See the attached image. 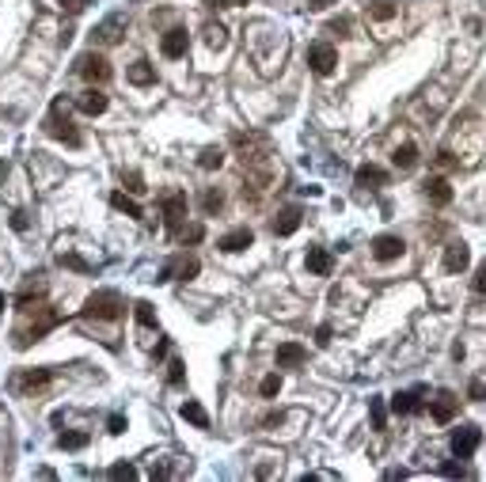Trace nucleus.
Instances as JSON below:
<instances>
[{
  "mask_svg": "<svg viewBox=\"0 0 486 482\" xmlns=\"http://www.w3.org/2000/svg\"><path fill=\"white\" fill-rule=\"evenodd\" d=\"M46 133H50L53 141H61V145H69V148H80L84 145V133L73 125V118H69V110H65V99H53V106H50V118H46Z\"/></svg>",
  "mask_w": 486,
  "mask_h": 482,
  "instance_id": "obj_1",
  "label": "nucleus"
},
{
  "mask_svg": "<svg viewBox=\"0 0 486 482\" xmlns=\"http://www.w3.org/2000/svg\"><path fill=\"white\" fill-rule=\"evenodd\" d=\"M58 323H61V315H58V311H53V308H46V304H38V319H31V323L16 327V335H12V338H16V346H19V350H27V346H31V342H38V338L46 335V330H53V327H58Z\"/></svg>",
  "mask_w": 486,
  "mask_h": 482,
  "instance_id": "obj_2",
  "label": "nucleus"
},
{
  "mask_svg": "<svg viewBox=\"0 0 486 482\" xmlns=\"http://www.w3.org/2000/svg\"><path fill=\"white\" fill-rule=\"evenodd\" d=\"M122 311H125V300L114 289H99V293H91L88 304H84V315L88 319H122Z\"/></svg>",
  "mask_w": 486,
  "mask_h": 482,
  "instance_id": "obj_3",
  "label": "nucleus"
},
{
  "mask_svg": "<svg viewBox=\"0 0 486 482\" xmlns=\"http://www.w3.org/2000/svg\"><path fill=\"white\" fill-rule=\"evenodd\" d=\"M76 73H80L88 84H107L114 69H110V61L103 58V53H95V49H91V53H80V61H76Z\"/></svg>",
  "mask_w": 486,
  "mask_h": 482,
  "instance_id": "obj_4",
  "label": "nucleus"
},
{
  "mask_svg": "<svg viewBox=\"0 0 486 482\" xmlns=\"http://www.w3.org/2000/svg\"><path fill=\"white\" fill-rule=\"evenodd\" d=\"M308 65H312L315 76H330L338 69V49L330 42H312L308 46Z\"/></svg>",
  "mask_w": 486,
  "mask_h": 482,
  "instance_id": "obj_5",
  "label": "nucleus"
},
{
  "mask_svg": "<svg viewBox=\"0 0 486 482\" xmlns=\"http://www.w3.org/2000/svg\"><path fill=\"white\" fill-rule=\"evenodd\" d=\"M164 221H167V232H171V236L182 232V221H186V194H182V190L164 197Z\"/></svg>",
  "mask_w": 486,
  "mask_h": 482,
  "instance_id": "obj_6",
  "label": "nucleus"
},
{
  "mask_svg": "<svg viewBox=\"0 0 486 482\" xmlns=\"http://www.w3.org/2000/svg\"><path fill=\"white\" fill-rule=\"evenodd\" d=\"M478 444H483V429H478V425H460V429L452 433V452H456L460 459L475 456Z\"/></svg>",
  "mask_w": 486,
  "mask_h": 482,
  "instance_id": "obj_7",
  "label": "nucleus"
},
{
  "mask_svg": "<svg viewBox=\"0 0 486 482\" xmlns=\"http://www.w3.org/2000/svg\"><path fill=\"white\" fill-rule=\"evenodd\" d=\"M186 46H190V34H186V27H171V31H164V38H160V53H164L167 61H179V58H186Z\"/></svg>",
  "mask_w": 486,
  "mask_h": 482,
  "instance_id": "obj_8",
  "label": "nucleus"
},
{
  "mask_svg": "<svg viewBox=\"0 0 486 482\" xmlns=\"http://www.w3.org/2000/svg\"><path fill=\"white\" fill-rule=\"evenodd\" d=\"M403 251H406V243L399 236H391V232H384V236L372 239V258L376 262H396Z\"/></svg>",
  "mask_w": 486,
  "mask_h": 482,
  "instance_id": "obj_9",
  "label": "nucleus"
},
{
  "mask_svg": "<svg viewBox=\"0 0 486 482\" xmlns=\"http://www.w3.org/2000/svg\"><path fill=\"white\" fill-rule=\"evenodd\" d=\"M456 410H460V399H456L452 391H441L433 402H429V414H433L437 425H448L456 418Z\"/></svg>",
  "mask_w": 486,
  "mask_h": 482,
  "instance_id": "obj_10",
  "label": "nucleus"
},
{
  "mask_svg": "<svg viewBox=\"0 0 486 482\" xmlns=\"http://www.w3.org/2000/svg\"><path fill=\"white\" fill-rule=\"evenodd\" d=\"M251 243H255V232L251 228H232L228 236L217 239V247H221L224 254H239V251H247Z\"/></svg>",
  "mask_w": 486,
  "mask_h": 482,
  "instance_id": "obj_11",
  "label": "nucleus"
},
{
  "mask_svg": "<svg viewBox=\"0 0 486 482\" xmlns=\"http://www.w3.org/2000/svg\"><path fill=\"white\" fill-rule=\"evenodd\" d=\"M95 42H103V46H114V42H122V34H125V16H110V19H103L99 27H95Z\"/></svg>",
  "mask_w": 486,
  "mask_h": 482,
  "instance_id": "obj_12",
  "label": "nucleus"
},
{
  "mask_svg": "<svg viewBox=\"0 0 486 482\" xmlns=\"http://www.w3.org/2000/svg\"><path fill=\"white\" fill-rule=\"evenodd\" d=\"M50 380H53V368H27V372L16 376V391H38V387H46Z\"/></svg>",
  "mask_w": 486,
  "mask_h": 482,
  "instance_id": "obj_13",
  "label": "nucleus"
},
{
  "mask_svg": "<svg viewBox=\"0 0 486 482\" xmlns=\"http://www.w3.org/2000/svg\"><path fill=\"white\" fill-rule=\"evenodd\" d=\"M107 103H110V99L103 95L99 88H88L80 99H76V106H80V115H88V118H99L103 110H107Z\"/></svg>",
  "mask_w": 486,
  "mask_h": 482,
  "instance_id": "obj_14",
  "label": "nucleus"
},
{
  "mask_svg": "<svg viewBox=\"0 0 486 482\" xmlns=\"http://www.w3.org/2000/svg\"><path fill=\"white\" fill-rule=\"evenodd\" d=\"M467 266H471L467 243H448V247H445V270H448V274H463Z\"/></svg>",
  "mask_w": 486,
  "mask_h": 482,
  "instance_id": "obj_15",
  "label": "nucleus"
},
{
  "mask_svg": "<svg viewBox=\"0 0 486 482\" xmlns=\"http://www.w3.org/2000/svg\"><path fill=\"white\" fill-rule=\"evenodd\" d=\"M300 228V209L293 205V209H281L278 217L270 221V232L274 236H293V232Z\"/></svg>",
  "mask_w": 486,
  "mask_h": 482,
  "instance_id": "obj_16",
  "label": "nucleus"
},
{
  "mask_svg": "<svg viewBox=\"0 0 486 482\" xmlns=\"http://www.w3.org/2000/svg\"><path fill=\"white\" fill-rule=\"evenodd\" d=\"M304 357H308V350L300 342H281L278 346V368H297V365H304Z\"/></svg>",
  "mask_w": 486,
  "mask_h": 482,
  "instance_id": "obj_17",
  "label": "nucleus"
},
{
  "mask_svg": "<svg viewBox=\"0 0 486 482\" xmlns=\"http://www.w3.org/2000/svg\"><path fill=\"white\" fill-rule=\"evenodd\" d=\"M308 270L315 274V278H327L330 274V266H335V258H330V251L327 247H308Z\"/></svg>",
  "mask_w": 486,
  "mask_h": 482,
  "instance_id": "obj_18",
  "label": "nucleus"
},
{
  "mask_svg": "<svg viewBox=\"0 0 486 482\" xmlns=\"http://www.w3.org/2000/svg\"><path fill=\"white\" fill-rule=\"evenodd\" d=\"M426 197H429L433 205H441V209H445V205H452V186H448V179L433 175V179L426 182Z\"/></svg>",
  "mask_w": 486,
  "mask_h": 482,
  "instance_id": "obj_19",
  "label": "nucleus"
},
{
  "mask_svg": "<svg viewBox=\"0 0 486 482\" xmlns=\"http://www.w3.org/2000/svg\"><path fill=\"white\" fill-rule=\"evenodd\" d=\"M391 410H396V414H418V410H422V387L399 391L396 399H391Z\"/></svg>",
  "mask_w": 486,
  "mask_h": 482,
  "instance_id": "obj_20",
  "label": "nucleus"
},
{
  "mask_svg": "<svg viewBox=\"0 0 486 482\" xmlns=\"http://www.w3.org/2000/svg\"><path fill=\"white\" fill-rule=\"evenodd\" d=\"M125 76H130V84H133V88H149V84H156V69H152L145 58H141V61H133V65H130V73H125Z\"/></svg>",
  "mask_w": 486,
  "mask_h": 482,
  "instance_id": "obj_21",
  "label": "nucleus"
},
{
  "mask_svg": "<svg viewBox=\"0 0 486 482\" xmlns=\"http://www.w3.org/2000/svg\"><path fill=\"white\" fill-rule=\"evenodd\" d=\"M179 414L186 418V422L194 425V429H209V414H206V407H202L198 399H186V402L179 407Z\"/></svg>",
  "mask_w": 486,
  "mask_h": 482,
  "instance_id": "obj_22",
  "label": "nucleus"
},
{
  "mask_svg": "<svg viewBox=\"0 0 486 482\" xmlns=\"http://www.w3.org/2000/svg\"><path fill=\"white\" fill-rule=\"evenodd\" d=\"M391 164L399 167V171H411V167H418V148L406 141V145H399L396 152H391Z\"/></svg>",
  "mask_w": 486,
  "mask_h": 482,
  "instance_id": "obj_23",
  "label": "nucleus"
},
{
  "mask_svg": "<svg viewBox=\"0 0 486 482\" xmlns=\"http://www.w3.org/2000/svg\"><path fill=\"white\" fill-rule=\"evenodd\" d=\"M369 182H372V186H384L387 171H384V167H376V164H361V167H357V186H369Z\"/></svg>",
  "mask_w": 486,
  "mask_h": 482,
  "instance_id": "obj_24",
  "label": "nucleus"
},
{
  "mask_svg": "<svg viewBox=\"0 0 486 482\" xmlns=\"http://www.w3.org/2000/svg\"><path fill=\"white\" fill-rule=\"evenodd\" d=\"M369 16L380 19V23L396 19V16H399V0H369Z\"/></svg>",
  "mask_w": 486,
  "mask_h": 482,
  "instance_id": "obj_25",
  "label": "nucleus"
},
{
  "mask_svg": "<svg viewBox=\"0 0 486 482\" xmlns=\"http://www.w3.org/2000/svg\"><path fill=\"white\" fill-rule=\"evenodd\" d=\"M110 205H114L118 213H125V217H133V221H141V217H145V209H141L133 197H125L122 190H114V194H110Z\"/></svg>",
  "mask_w": 486,
  "mask_h": 482,
  "instance_id": "obj_26",
  "label": "nucleus"
},
{
  "mask_svg": "<svg viewBox=\"0 0 486 482\" xmlns=\"http://www.w3.org/2000/svg\"><path fill=\"white\" fill-rule=\"evenodd\" d=\"M221 164H224V148H217V145L202 148V156H198V167H202V171H217Z\"/></svg>",
  "mask_w": 486,
  "mask_h": 482,
  "instance_id": "obj_27",
  "label": "nucleus"
},
{
  "mask_svg": "<svg viewBox=\"0 0 486 482\" xmlns=\"http://www.w3.org/2000/svg\"><path fill=\"white\" fill-rule=\"evenodd\" d=\"M224 42H228V31H224L221 23H206V46L209 49H224Z\"/></svg>",
  "mask_w": 486,
  "mask_h": 482,
  "instance_id": "obj_28",
  "label": "nucleus"
},
{
  "mask_svg": "<svg viewBox=\"0 0 486 482\" xmlns=\"http://www.w3.org/2000/svg\"><path fill=\"white\" fill-rule=\"evenodd\" d=\"M46 293V285L42 281H23V289H19V296H16V304L23 308V304H31V300H38V296Z\"/></svg>",
  "mask_w": 486,
  "mask_h": 482,
  "instance_id": "obj_29",
  "label": "nucleus"
},
{
  "mask_svg": "<svg viewBox=\"0 0 486 482\" xmlns=\"http://www.w3.org/2000/svg\"><path fill=\"white\" fill-rule=\"evenodd\" d=\"M202 209H206L209 217H213V213H221V209H224V194H221V190L209 186L206 194H202Z\"/></svg>",
  "mask_w": 486,
  "mask_h": 482,
  "instance_id": "obj_30",
  "label": "nucleus"
},
{
  "mask_svg": "<svg viewBox=\"0 0 486 482\" xmlns=\"http://www.w3.org/2000/svg\"><path fill=\"white\" fill-rule=\"evenodd\" d=\"M133 311H137V323H141V327H156V311H152V304L149 300H137V304H133Z\"/></svg>",
  "mask_w": 486,
  "mask_h": 482,
  "instance_id": "obj_31",
  "label": "nucleus"
},
{
  "mask_svg": "<svg viewBox=\"0 0 486 482\" xmlns=\"http://www.w3.org/2000/svg\"><path fill=\"white\" fill-rule=\"evenodd\" d=\"M369 414H372V429H387V410H384V399H369Z\"/></svg>",
  "mask_w": 486,
  "mask_h": 482,
  "instance_id": "obj_32",
  "label": "nucleus"
},
{
  "mask_svg": "<svg viewBox=\"0 0 486 482\" xmlns=\"http://www.w3.org/2000/svg\"><path fill=\"white\" fill-rule=\"evenodd\" d=\"M58 262H61V266H69V270H76V274H88V270H91L88 262H84L80 254H73V251H61Z\"/></svg>",
  "mask_w": 486,
  "mask_h": 482,
  "instance_id": "obj_33",
  "label": "nucleus"
},
{
  "mask_svg": "<svg viewBox=\"0 0 486 482\" xmlns=\"http://www.w3.org/2000/svg\"><path fill=\"white\" fill-rule=\"evenodd\" d=\"M58 444H61L65 452H76V448H84V444H88V433H61Z\"/></svg>",
  "mask_w": 486,
  "mask_h": 482,
  "instance_id": "obj_34",
  "label": "nucleus"
},
{
  "mask_svg": "<svg viewBox=\"0 0 486 482\" xmlns=\"http://www.w3.org/2000/svg\"><path fill=\"white\" fill-rule=\"evenodd\" d=\"M122 182H125V190H130V194H145V179H141V171H125L122 175Z\"/></svg>",
  "mask_w": 486,
  "mask_h": 482,
  "instance_id": "obj_35",
  "label": "nucleus"
},
{
  "mask_svg": "<svg viewBox=\"0 0 486 482\" xmlns=\"http://www.w3.org/2000/svg\"><path fill=\"white\" fill-rule=\"evenodd\" d=\"M258 391H263V399H274V395L281 391V376H278V372H270V376L258 384Z\"/></svg>",
  "mask_w": 486,
  "mask_h": 482,
  "instance_id": "obj_36",
  "label": "nucleus"
},
{
  "mask_svg": "<svg viewBox=\"0 0 486 482\" xmlns=\"http://www.w3.org/2000/svg\"><path fill=\"white\" fill-rule=\"evenodd\" d=\"M182 236V243H202V239H206V228H202V224H190L186 232H179Z\"/></svg>",
  "mask_w": 486,
  "mask_h": 482,
  "instance_id": "obj_37",
  "label": "nucleus"
},
{
  "mask_svg": "<svg viewBox=\"0 0 486 482\" xmlns=\"http://www.w3.org/2000/svg\"><path fill=\"white\" fill-rule=\"evenodd\" d=\"M110 479H137V467L133 463H114L110 467Z\"/></svg>",
  "mask_w": 486,
  "mask_h": 482,
  "instance_id": "obj_38",
  "label": "nucleus"
},
{
  "mask_svg": "<svg viewBox=\"0 0 486 482\" xmlns=\"http://www.w3.org/2000/svg\"><path fill=\"white\" fill-rule=\"evenodd\" d=\"M58 4H61V12H69V16H80L91 0H58Z\"/></svg>",
  "mask_w": 486,
  "mask_h": 482,
  "instance_id": "obj_39",
  "label": "nucleus"
},
{
  "mask_svg": "<svg viewBox=\"0 0 486 482\" xmlns=\"http://www.w3.org/2000/svg\"><path fill=\"white\" fill-rule=\"evenodd\" d=\"M167 368H171V372H167V380H171V384L179 387V384H182V376H186V365H182V361H171Z\"/></svg>",
  "mask_w": 486,
  "mask_h": 482,
  "instance_id": "obj_40",
  "label": "nucleus"
},
{
  "mask_svg": "<svg viewBox=\"0 0 486 482\" xmlns=\"http://www.w3.org/2000/svg\"><path fill=\"white\" fill-rule=\"evenodd\" d=\"M471 285H475V293H483V296H486V262H478L475 281H471Z\"/></svg>",
  "mask_w": 486,
  "mask_h": 482,
  "instance_id": "obj_41",
  "label": "nucleus"
},
{
  "mask_svg": "<svg viewBox=\"0 0 486 482\" xmlns=\"http://www.w3.org/2000/svg\"><path fill=\"white\" fill-rule=\"evenodd\" d=\"M107 433H114V437H122V433H125V418H122V414H114V418L107 422Z\"/></svg>",
  "mask_w": 486,
  "mask_h": 482,
  "instance_id": "obj_42",
  "label": "nucleus"
},
{
  "mask_svg": "<svg viewBox=\"0 0 486 482\" xmlns=\"http://www.w3.org/2000/svg\"><path fill=\"white\" fill-rule=\"evenodd\" d=\"M327 31H330V34H350V19H330Z\"/></svg>",
  "mask_w": 486,
  "mask_h": 482,
  "instance_id": "obj_43",
  "label": "nucleus"
},
{
  "mask_svg": "<svg viewBox=\"0 0 486 482\" xmlns=\"http://www.w3.org/2000/svg\"><path fill=\"white\" fill-rule=\"evenodd\" d=\"M330 335H335V330H330V323H323V327L315 330V346H330Z\"/></svg>",
  "mask_w": 486,
  "mask_h": 482,
  "instance_id": "obj_44",
  "label": "nucleus"
},
{
  "mask_svg": "<svg viewBox=\"0 0 486 482\" xmlns=\"http://www.w3.org/2000/svg\"><path fill=\"white\" fill-rule=\"evenodd\" d=\"M467 395H471V399H486V384H483V380H471V387H467Z\"/></svg>",
  "mask_w": 486,
  "mask_h": 482,
  "instance_id": "obj_45",
  "label": "nucleus"
},
{
  "mask_svg": "<svg viewBox=\"0 0 486 482\" xmlns=\"http://www.w3.org/2000/svg\"><path fill=\"white\" fill-rule=\"evenodd\" d=\"M27 224H31V221H27V213H12V228H16V232H27Z\"/></svg>",
  "mask_w": 486,
  "mask_h": 482,
  "instance_id": "obj_46",
  "label": "nucleus"
},
{
  "mask_svg": "<svg viewBox=\"0 0 486 482\" xmlns=\"http://www.w3.org/2000/svg\"><path fill=\"white\" fill-rule=\"evenodd\" d=\"M437 164H441V167H452V164H456V156L448 152V148H441V152H437Z\"/></svg>",
  "mask_w": 486,
  "mask_h": 482,
  "instance_id": "obj_47",
  "label": "nucleus"
},
{
  "mask_svg": "<svg viewBox=\"0 0 486 482\" xmlns=\"http://www.w3.org/2000/svg\"><path fill=\"white\" fill-rule=\"evenodd\" d=\"M330 4H338V0H308V8L312 12H323V8H330Z\"/></svg>",
  "mask_w": 486,
  "mask_h": 482,
  "instance_id": "obj_48",
  "label": "nucleus"
},
{
  "mask_svg": "<svg viewBox=\"0 0 486 482\" xmlns=\"http://www.w3.org/2000/svg\"><path fill=\"white\" fill-rule=\"evenodd\" d=\"M441 474H452V479H456V474H463V467H456V463H441Z\"/></svg>",
  "mask_w": 486,
  "mask_h": 482,
  "instance_id": "obj_49",
  "label": "nucleus"
},
{
  "mask_svg": "<svg viewBox=\"0 0 486 482\" xmlns=\"http://www.w3.org/2000/svg\"><path fill=\"white\" fill-rule=\"evenodd\" d=\"M167 350H171V342H167V338H160V342H156V357H167Z\"/></svg>",
  "mask_w": 486,
  "mask_h": 482,
  "instance_id": "obj_50",
  "label": "nucleus"
},
{
  "mask_svg": "<svg viewBox=\"0 0 486 482\" xmlns=\"http://www.w3.org/2000/svg\"><path fill=\"white\" fill-rule=\"evenodd\" d=\"M209 8H232V0H206Z\"/></svg>",
  "mask_w": 486,
  "mask_h": 482,
  "instance_id": "obj_51",
  "label": "nucleus"
},
{
  "mask_svg": "<svg viewBox=\"0 0 486 482\" xmlns=\"http://www.w3.org/2000/svg\"><path fill=\"white\" fill-rule=\"evenodd\" d=\"M4 308H8V296H4V293H0V311H4Z\"/></svg>",
  "mask_w": 486,
  "mask_h": 482,
  "instance_id": "obj_52",
  "label": "nucleus"
},
{
  "mask_svg": "<svg viewBox=\"0 0 486 482\" xmlns=\"http://www.w3.org/2000/svg\"><path fill=\"white\" fill-rule=\"evenodd\" d=\"M239 4H247V0H239Z\"/></svg>",
  "mask_w": 486,
  "mask_h": 482,
  "instance_id": "obj_53",
  "label": "nucleus"
}]
</instances>
